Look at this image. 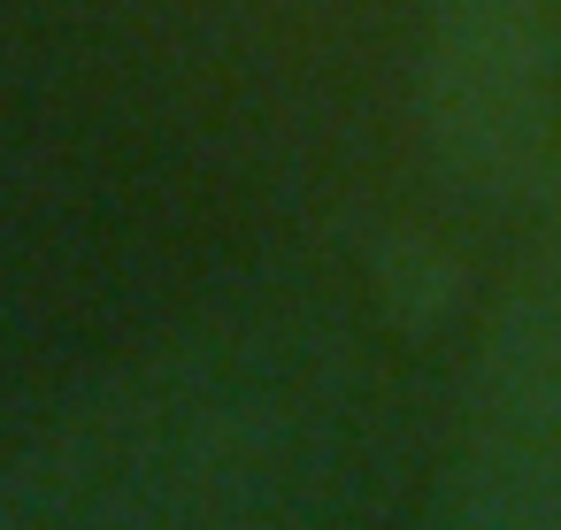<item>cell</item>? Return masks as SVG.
Returning a JSON list of instances; mask_svg holds the SVG:
<instances>
[{
	"label": "cell",
	"mask_w": 561,
	"mask_h": 530,
	"mask_svg": "<svg viewBox=\"0 0 561 530\" xmlns=\"http://www.w3.org/2000/svg\"><path fill=\"white\" fill-rule=\"evenodd\" d=\"M461 530H561V223L523 277L484 369Z\"/></svg>",
	"instance_id": "obj_1"
},
{
	"label": "cell",
	"mask_w": 561,
	"mask_h": 530,
	"mask_svg": "<svg viewBox=\"0 0 561 530\" xmlns=\"http://www.w3.org/2000/svg\"><path fill=\"white\" fill-rule=\"evenodd\" d=\"M561 0H431V124L454 170L500 185L538 154Z\"/></svg>",
	"instance_id": "obj_2"
}]
</instances>
